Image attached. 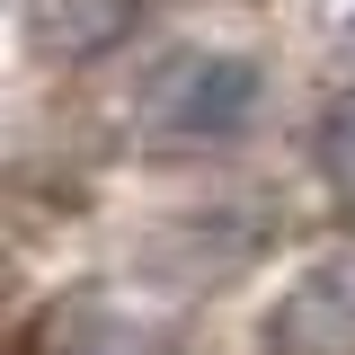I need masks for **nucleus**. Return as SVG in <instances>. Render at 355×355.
<instances>
[{
	"label": "nucleus",
	"instance_id": "obj_1",
	"mask_svg": "<svg viewBox=\"0 0 355 355\" xmlns=\"http://www.w3.org/2000/svg\"><path fill=\"white\" fill-rule=\"evenodd\" d=\"M258 62L249 53H222V44H169L142 80H133L125 116L142 142L160 151H196V142H231V133L258 116Z\"/></svg>",
	"mask_w": 355,
	"mask_h": 355
},
{
	"label": "nucleus",
	"instance_id": "obj_2",
	"mask_svg": "<svg viewBox=\"0 0 355 355\" xmlns=\"http://www.w3.org/2000/svg\"><path fill=\"white\" fill-rule=\"evenodd\" d=\"M266 355H355V249L302 266L258 329Z\"/></svg>",
	"mask_w": 355,
	"mask_h": 355
},
{
	"label": "nucleus",
	"instance_id": "obj_3",
	"mask_svg": "<svg viewBox=\"0 0 355 355\" xmlns=\"http://www.w3.org/2000/svg\"><path fill=\"white\" fill-rule=\"evenodd\" d=\"M27 9V44L44 62H98L142 27L151 0H18Z\"/></svg>",
	"mask_w": 355,
	"mask_h": 355
},
{
	"label": "nucleus",
	"instance_id": "obj_4",
	"mask_svg": "<svg viewBox=\"0 0 355 355\" xmlns=\"http://www.w3.org/2000/svg\"><path fill=\"white\" fill-rule=\"evenodd\" d=\"M62 355H169V338L133 329V320H107V311H62Z\"/></svg>",
	"mask_w": 355,
	"mask_h": 355
},
{
	"label": "nucleus",
	"instance_id": "obj_5",
	"mask_svg": "<svg viewBox=\"0 0 355 355\" xmlns=\"http://www.w3.org/2000/svg\"><path fill=\"white\" fill-rule=\"evenodd\" d=\"M311 151H320L329 187H347V196H355V98H329V107H320V125H311Z\"/></svg>",
	"mask_w": 355,
	"mask_h": 355
}]
</instances>
